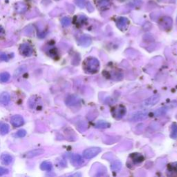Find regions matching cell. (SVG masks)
<instances>
[{
  "label": "cell",
  "instance_id": "21",
  "mask_svg": "<svg viewBox=\"0 0 177 177\" xmlns=\"http://www.w3.org/2000/svg\"><path fill=\"white\" fill-rule=\"evenodd\" d=\"M10 78H11V75L7 72H4L0 74V82L2 83H5L8 82Z\"/></svg>",
  "mask_w": 177,
  "mask_h": 177
},
{
  "label": "cell",
  "instance_id": "2",
  "mask_svg": "<svg viewBox=\"0 0 177 177\" xmlns=\"http://www.w3.org/2000/svg\"><path fill=\"white\" fill-rule=\"evenodd\" d=\"M126 113H127V110H126L125 107L123 105H116L111 109L112 116L117 120L123 118L126 114Z\"/></svg>",
  "mask_w": 177,
  "mask_h": 177
},
{
  "label": "cell",
  "instance_id": "29",
  "mask_svg": "<svg viewBox=\"0 0 177 177\" xmlns=\"http://www.w3.org/2000/svg\"><path fill=\"white\" fill-rule=\"evenodd\" d=\"M8 173V169L0 167V176L4 175V174H7Z\"/></svg>",
  "mask_w": 177,
  "mask_h": 177
},
{
  "label": "cell",
  "instance_id": "16",
  "mask_svg": "<svg viewBox=\"0 0 177 177\" xmlns=\"http://www.w3.org/2000/svg\"><path fill=\"white\" fill-rule=\"evenodd\" d=\"M11 100V96L10 94L7 92H3L0 94V104L4 106L8 105Z\"/></svg>",
  "mask_w": 177,
  "mask_h": 177
},
{
  "label": "cell",
  "instance_id": "3",
  "mask_svg": "<svg viewBox=\"0 0 177 177\" xmlns=\"http://www.w3.org/2000/svg\"><path fill=\"white\" fill-rule=\"evenodd\" d=\"M101 152V149L100 147H90L84 150L83 152V156L84 158L86 159H93L94 157L96 156L97 155H98Z\"/></svg>",
  "mask_w": 177,
  "mask_h": 177
},
{
  "label": "cell",
  "instance_id": "12",
  "mask_svg": "<svg viewBox=\"0 0 177 177\" xmlns=\"http://www.w3.org/2000/svg\"><path fill=\"white\" fill-rule=\"evenodd\" d=\"M168 173L169 176H177V162L169 163L168 166Z\"/></svg>",
  "mask_w": 177,
  "mask_h": 177
},
{
  "label": "cell",
  "instance_id": "8",
  "mask_svg": "<svg viewBox=\"0 0 177 177\" xmlns=\"http://www.w3.org/2000/svg\"><path fill=\"white\" fill-rule=\"evenodd\" d=\"M11 124L15 127H21V125H24V120L22 116L20 115H15L11 118Z\"/></svg>",
  "mask_w": 177,
  "mask_h": 177
},
{
  "label": "cell",
  "instance_id": "5",
  "mask_svg": "<svg viewBox=\"0 0 177 177\" xmlns=\"http://www.w3.org/2000/svg\"><path fill=\"white\" fill-rule=\"evenodd\" d=\"M148 116V113L146 111H139L137 112H135L129 118L130 121L132 122H136V121L143 120L145 118H147Z\"/></svg>",
  "mask_w": 177,
  "mask_h": 177
},
{
  "label": "cell",
  "instance_id": "10",
  "mask_svg": "<svg viewBox=\"0 0 177 177\" xmlns=\"http://www.w3.org/2000/svg\"><path fill=\"white\" fill-rule=\"evenodd\" d=\"M65 102L68 106H77L80 103V99L76 96L71 95L67 97Z\"/></svg>",
  "mask_w": 177,
  "mask_h": 177
},
{
  "label": "cell",
  "instance_id": "14",
  "mask_svg": "<svg viewBox=\"0 0 177 177\" xmlns=\"http://www.w3.org/2000/svg\"><path fill=\"white\" fill-rule=\"evenodd\" d=\"M44 153V150L42 149H33L31 151L28 152L27 154H26V158L28 159H31L33 158V157L40 156V155L43 154Z\"/></svg>",
  "mask_w": 177,
  "mask_h": 177
},
{
  "label": "cell",
  "instance_id": "15",
  "mask_svg": "<svg viewBox=\"0 0 177 177\" xmlns=\"http://www.w3.org/2000/svg\"><path fill=\"white\" fill-rule=\"evenodd\" d=\"M130 159L134 164L142 163L144 161V157L139 153H133L130 155Z\"/></svg>",
  "mask_w": 177,
  "mask_h": 177
},
{
  "label": "cell",
  "instance_id": "24",
  "mask_svg": "<svg viewBox=\"0 0 177 177\" xmlns=\"http://www.w3.org/2000/svg\"><path fill=\"white\" fill-rule=\"evenodd\" d=\"M166 108H160L159 110H157L156 111H155L154 114L156 116H162L165 114L166 113Z\"/></svg>",
  "mask_w": 177,
  "mask_h": 177
},
{
  "label": "cell",
  "instance_id": "20",
  "mask_svg": "<svg viewBox=\"0 0 177 177\" xmlns=\"http://www.w3.org/2000/svg\"><path fill=\"white\" fill-rule=\"evenodd\" d=\"M121 168H122V163H121V162L119 161H113L111 166V170L113 172L120 171Z\"/></svg>",
  "mask_w": 177,
  "mask_h": 177
},
{
  "label": "cell",
  "instance_id": "7",
  "mask_svg": "<svg viewBox=\"0 0 177 177\" xmlns=\"http://www.w3.org/2000/svg\"><path fill=\"white\" fill-rule=\"evenodd\" d=\"M116 22V25H117L118 28L123 31H125L126 29L127 28L129 24V20H128V19L126 18H123V17H121V18H118Z\"/></svg>",
  "mask_w": 177,
  "mask_h": 177
},
{
  "label": "cell",
  "instance_id": "4",
  "mask_svg": "<svg viewBox=\"0 0 177 177\" xmlns=\"http://www.w3.org/2000/svg\"><path fill=\"white\" fill-rule=\"evenodd\" d=\"M172 19L169 17H163L160 19L159 24L160 28L162 30L164 31H169L170 30L172 26Z\"/></svg>",
  "mask_w": 177,
  "mask_h": 177
},
{
  "label": "cell",
  "instance_id": "25",
  "mask_svg": "<svg viewBox=\"0 0 177 177\" xmlns=\"http://www.w3.org/2000/svg\"><path fill=\"white\" fill-rule=\"evenodd\" d=\"M75 2L77 6L81 8H83L86 5L85 0H75Z\"/></svg>",
  "mask_w": 177,
  "mask_h": 177
},
{
  "label": "cell",
  "instance_id": "30",
  "mask_svg": "<svg viewBox=\"0 0 177 177\" xmlns=\"http://www.w3.org/2000/svg\"><path fill=\"white\" fill-rule=\"evenodd\" d=\"M4 31L3 30V28L0 27V36H1L2 35H4Z\"/></svg>",
  "mask_w": 177,
  "mask_h": 177
},
{
  "label": "cell",
  "instance_id": "6",
  "mask_svg": "<svg viewBox=\"0 0 177 177\" xmlns=\"http://www.w3.org/2000/svg\"><path fill=\"white\" fill-rule=\"evenodd\" d=\"M19 49L20 54L24 56H31L33 53V48L28 44H22L20 45Z\"/></svg>",
  "mask_w": 177,
  "mask_h": 177
},
{
  "label": "cell",
  "instance_id": "27",
  "mask_svg": "<svg viewBox=\"0 0 177 177\" xmlns=\"http://www.w3.org/2000/svg\"><path fill=\"white\" fill-rule=\"evenodd\" d=\"M26 134V132L24 129H20L19 130L18 132L16 133V136L19 138H22L24 137Z\"/></svg>",
  "mask_w": 177,
  "mask_h": 177
},
{
  "label": "cell",
  "instance_id": "13",
  "mask_svg": "<svg viewBox=\"0 0 177 177\" xmlns=\"http://www.w3.org/2000/svg\"><path fill=\"white\" fill-rule=\"evenodd\" d=\"M79 44L82 47H89L91 43V39L88 35H82L79 39Z\"/></svg>",
  "mask_w": 177,
  "mask_h": 177
},
{
  "label": "cell",
  "instance_id": "1",
  "mask_svg": "<svg viewBox=\"0 0 177 177\" xmlns=\"http://www.w3.org/2000/svg\"><path fill=\"white\" fill-rule=\"evenodd\" d=\"M83 69L87 74H96L100 69V62L96 57H88L83 62Z\"/></svg>",
  "mask_w": 177,
  "mask_h": 177
},
{
  "label": "cell",
  "instance_id": "28",
  "mask_svg": "<svg viewBox=\"0 0 177 177\" xmlns=\"http://www.w3.org/2000/svg\"><path fill=\"white\" fill-rule=\"evenodd\" d=\"M8 60H9V57H8V55H7L4 54V53H2V54L0 55V60H2V61L8 62Z\"/></svg>",
  "mask_w": 177,
  "mask_h": 177
},
{
  "label": "cell",
  "instance_id": "22",
  "mask_svg": "<svg viewBox=\"0 0 177 177\" xmlns=\"http://www.w3.org/2000/svg\"><path fill=\"white\" fill-rule=\"evenodd\" d=\"M170 137L172 139H176L177 138V124L176 123H173L171 126Z\"/></svg>",
  "mask_w": 177,
  "mask_h": 177
},
{
  "label": "cell",
  "instance_id": "17",
  "mask_svg": "<svg viewBox=\"0 0 177 177\" xmlns=\"http://www.w3.org/2000/svg\"><path fill=\"white\" fill-rule=\"evenodd\" d=\"M13 161V157L8 154H3L1 156V161L5 166H8Z\"/></svg>",
  "mask_w": 177,
  "mask_h": 177
},
{
  "label": "cell",
  "instance_id": "11",
  "mask_svg": "<svg viewBox=\"0 0 177 177\" xmlns=\"http://www.w3.org/2000/svg\"><path fill=\"white\" fill-rule=\"evenodd\" d=\"M71 162L74 166H80L84 163L82 156L79 154H73L71 156Z\"/></svg>",
  "mask_w": 177,
  "mask_h": 177
},
{
  "label": "cell",
  "instance_id": "9",
  "mask_svg": "<svg viewBox=\"0 0 177 177\" xmlns=\"http://www.w3.org/2000/svg\"><path fill=\"white\" fill-rule=\"evenodd\" d=\"M160 100V96L159 94H154V95L150 96L149 98L145 101L144 105L146 107L154 106L159 103Z\"/></svg>",
  "mask_w": 177,
  "mask_h": 177
},
{
  "label": "cell",
  "instance_id": "19",
  "mask_svg": "<svg viewBox=\"0 0 177 177\" xmlns=\"http://www.w3.org/2000/svg\"><path fill=\"white\" fill-rule=\"evenodd\" d=\"M110 123H109L106 121L100 120L97 122L95 125L96 128H98V129H106V128L110 127Z\"/></svg>",
  "mask_w": 177,
  "mask_h": 177
},
{
  "label": "cell",
  "instance_id": "26",
  "mask_svg": "<svg viewBox=\"0 0 177 177\" xmlns=\"http://www.w3.org/2000/svg\"><path fill=\"white\" fill-rule=\"evenodd\" d=\"M62 24L64 26H68L70 25V24H71V19H70V18H64L62 19Z\"/></svg>",
  "mask_w": 177,
  "mask_h": 177
},
{
  "label": "cell",
  "instance_id": "23",
  "mask_svg": "<svg viewBox=\"0 0 177 177\" xmlns=\"http://www.w3.org/2000/svg\"><path fill=\"white\" fill-rule=\"evenodd\" d=\"M9 132V126L6 123H2L0 125V132L2 135L8 134Z\"/></svg>",
  "mask_w": 177,
  "mask_h": 177
},
{
  "label": "cell",
  "instance_id": "18",
  "mask_svg": "<svg viewBox=\"0 0 177 177\" xmlns=\"http://www.w3.org/2000/svg\"><path fill=\"white\" fill-rule=\"evenodd\" d=\"M53 166L52 163L49 161H44L42 164L40 165V168L43 171H48L49 172L52 169Z\"/></svg>",
  "mask_w": 177,
  "mask_h": 177
}]
</instances>
